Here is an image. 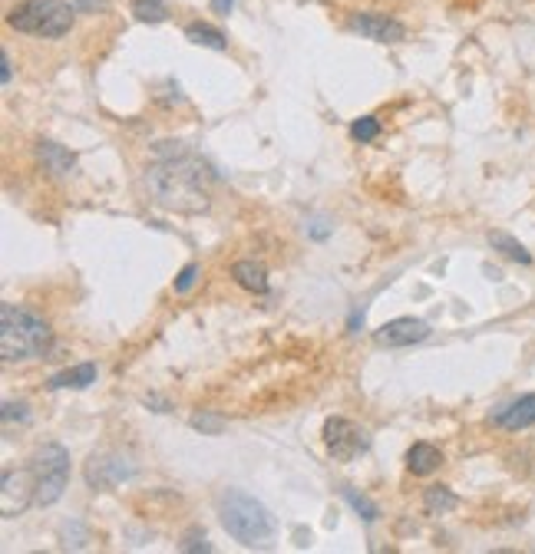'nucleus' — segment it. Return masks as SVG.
Returning <instances> with one entry per match:
<instances>
[{
  "instance_id": "f257e3e1",
  "label": "nucleus",
  "mask_w": 535,
  "mask_h": 554,
  "mask_svg": "<svg viewBox=\"0 0 535 554\" xmlns=\"http://www.w3.org/2000/svg\"><path fill=\"white\" fill-rule=\"evenodd\" d=\"M169 143H159L155 159L145 169V189L159 208L175 215H199L211 205V169L189 149H165Z\"/></svg>"
},
{
  "instance_id": "f3484780",
  "label": "nucleus",
  "mask_w": 535,
  "mask_h": 554,
  "mask_svg": "<svg viewBox=\"0 0 535 554\" xmlns=\"http://www.w3.org/2000/svg\"><path fill=\"white\" fill-rule=\"evenodd\" d=\"M185 37L195 43V47H209V50H229V40L221 30H215L211 23H189L185 27Z\"/></svg>"
},
{
  "instance_id": "423d86ee",
  "label": "nucleus",
  "mask_w": 535,
  "mask_h": 554,
  "mask_svg": "<svg viewBox=\"0 0 535 554\" xmlns=\"http://www.w3.org/2000/svg\"><path fill=\"white\" fill-rule=\"evenodd\" d=\"M324 449L331 452V459L334 462H354L357 456L371 449V436L367 429H361L357 422L344 420V416H331L324 422Z\"/></svg>"
},
{
  "instance_id": "dca6fc26",
  "label": "nucleus",
  "mask_w": 535,
  "mask_h": 554,
  "mask_svg": "<svg viewBox=\"0 0 535 554\" xmlns=\"http://www.w3.org/2000/svg\"><path fill=\"white\" fill-rule=\"evenodd\" d=\"M423 508H427V515H449V512H456L459 508V498L453 488L430 485L423 492Z\"/></svg>"
},
{
  "instance_id": "aec40b11",
  "label": "nucleus",
  "mask_w": 535,
  "mask_h": 554,
  "mask_svg": "<svg viewBox=\"0 0 535 554\" xmlns=\"http://www.w3.org/2000/svg\"><path fill=\"white\" fill-rule=\"evenodd\" d=\"M341 495H344V502H347L351 508H354V512L363 518V522H377V518H380V508L373 505V502H371L367 495H361L357 488H344Z\"/></svg>"
},
{
  "instance_id": "cd10ccee",
  "label": "nucleus",
  "mask_w": 535,
  "mask_h": 554,
  "mask_svg": "<svg viewBox=\"0 0 535 554\" xmlns=\"http://www.w3.org/2000/svg\"><path fill=\"white\" fill-rule=\"evenodd\" d=\"M231 7H235V0H211V10H215L219 17H229Z\"/></svg>"
},
{
  "instance_id": "4468645a",
  "label": "nucleus",
  "mask_w": 535,
  "mask_h": 554,
  "mask_svg": "<svg viewBox=\"0 0 535 554\" xmlns=\"http://www.w3.org/2000/svg\"><path fill=\"white\" fill-rule=\"evenodd\" d=\"M231 277L239 281V287H245L251 294H268V271L258 261H235Z\"/></svg>"
},
{
  "instance_id": "ddd939ff",
  "label": "nucleus",
  "mask_w": 535,
  "mask_h": 554,
  "mask_svg": "<svg viewBox=\"0 0 535 554\" xmlns=\"http://www.w3.org/2000/svg\"><path fill=\"white\" fill-rule=\"evenodd\" d=\"M443 466V452L430 442H413L410 452H407V468L413 476H433L436 468Z\"/></svg>"
},
{
  "instance_id": "393cba45",
  "label": "nucleus",
  "mask_w": 535,
  "mask_h": 554,
  "mask_svg": "<svg viewBox=\"0 0 535 554\" xmlns=\"http://www.w3.org/2000/svg\"><path fill=\"white\" fill-rule=\"evenodd\" d=\"M179 548L182 551H211V545H205V531H202V528H192Z\"/></svg>"
},
{
  "instance_id": "f8f14e48",
  "label": "nucleus",
  "mask_w": 535,
  "mask_h": 554,
  "mask_svg": "<svg viewBox=\"0 0 535 554\" xmlns=\"http://www.w3.org/2000/svg\"><path fill=\"white\" fill-rule=\"evenodd\" d=\"M496 422L509 432L529 429L535 422V392H526V396H519L516 402H509L506 410H499Z\"/></svg>"
},
{
  "instance_id": "20e7f679",
  "label": "nucleus",
  "mask_w": 535,
  "mask_h": 554,
  "mask_svg": "<svg viewBox=\"0 0 535 554\" xmlns=\"http://www.w3.org/2000/svg\"><path fill=\"white\" fill-rule=\"evenodd\" d=\"M77 20L73 0H23L7 14V23L30 37H67Z\"/></svg>"
},
{
  "instance_id": "0eeeda50",
  "label": "nucleus",
  "mask_w": 535,
  "mask_h": 554,
  "mask_svg": "<svg viewBox=\"0 0 535 554\" xmlns=\"http://www.w3.org/2000/svg\"><path fill=\"white\" fill-rule=\"evenodd\" d=\"M0 512L4 518L23 515L30 502H37V476L33 468H20V472H4V482H0Z\"/></svg>"
},
{
  "instance_id": "a211bd4d",
  "label": "nucleus",
  "mask_w": 535,
  "mask_h": 554,
  "mask_svg": "<svg viewBox=\"0 0 535 554\" xmlns=\"http://www.w3.org/2000/svg\"><path fill=\"white\" fill-rule=\"evenodd\" d=\"M489 245H493L499 254H506L509 261H516V264H532V254H529L512 235H506V231H489Z\"/></svg>"
},
{
  "instance_id": "412c9836",
  "label": "nucleus",
  "mask_w": 535,
  "mask_h": 554,
  "mask_svg": "<svg viewBox=\"0 0 535 554\" xmlns=\"http://www.w3.org/2000/svg\"><path fill=\"white\" fill-rule=\"evenodd\" d=\"M351 135H354L357 143H373L380 135V119L377 115H361V119L351 123Z\"/></svg>"
},
{
  "instance_id": "2eb2a0df",
  "label": "nucleus",
  "mask_w": 535,
  "mask_h": 554,
  "mask_svg": "<svg viewBox=\"0 0 535 554\" xmlns=\"http://www.w3.org/2000/svg\"><path fill=\"white\" fill-rule=\"evenodd\" d=\"M89 383H96V366L80 364L57 373V376H50V390H87Z\"/></svg>"
},
{
  "instance_id": "39448f33",
  "label": "nucleus",
  "mask_w": 535,
  "mask_h": 554,
  "mask_svg": "<svg viewBox=\"0 0 535 554\" xmlns=\"http://www.w3.org/2000/svg\"><path fill=\"white\" fill-rule=\"evenodd\" d=\"M30 468L37 476V505H57L70 485V452L47 442L30 456Z\"/></svg>"
},
{
  "instance_id": "9b49d317",
  "label": "nucleus",
  "mask_w": 535,
  "mask_h": 554,
  "mask_svg": "<svg viewBox=\"0 0 535 554\" xmlns=\"http://www.w3.org/2000/svg\"><path fill=\"white\" fill-rule=\"evenodd\" d=\"M37 162L40 169L50 175V179H67L73 169H77V155L70 152L67 145L60 143H50V139H40L37 143Z\"/></svg>"
},
{
  "instance_id": "6ab92c4d",
  "label": "nucleus",
  "mask_w": 535,
  "mask_h": 554,
  "mask_svg": "<svg viewBox=\"0 0 535 554\" xmlns=\"http://www.w3.org/2000/svg\"><path fill=\"white\" fill-rule=\"evenodd\" d=\"M133 14L143 23H163L169 17V4L165 0H133Z\"/></svg>"
},
{
  "instance_id": "bb28decb",
  "label": "nucleus",
  "mask_w": 535,
  "mask_h": 554,
  "mask_svg": "<svg viewBox=\"0 0 535 554\" xmlns=\"http://www.w3.org/2000/svg\"><path fill=\"white\" fill-rule=\"evenodd\" d=\"M0 83H4V87H7L10 79H14V69H10V57H7V50H4V53H0Z\"/></svg>"
},
{
  "instance_id": "4be33fe9",
  "label": "nucleus",
  "mask_w": 535,
  "mask_h": 554,
  "mask_svg": "<svg viewBox=\"0 0 535 554\" xmlns=\"http://www.w3.org/2000/svg\"><path fill=\"white\" fill-rule=\"evenodd\" d=\"M189 422H192V429L205 432V436H219V432L225 429V420L215 416V412H195Z\"/></svg>"
},
{
  "instance_id": "7ed1b4c3",
  "label": "nucleus",
  "mask_w": 535,
  "mask_h": 554,
  "mask_svg": "<svg viewBox=\"0 0 535 554\" xmlns=\"http://www.w3.org/2000/svg\"><path fill=\"white\" fill-rule=\"evenodd\" d=\"M219 508V522L221 528L229 531L239 545L255 548V545H268L271 538L277 535V522L275 515L261 505L258 498L241 492V488H225L215 502Z\"/></svg>"
},
{
  "instance_id": "9d476101",
  "label": "nucleus",
  "mask_w": 535,
  "mask_h": 554,
  "mask_svg": "<svg viewBox=\"0 0 535 554\" xmlns=\"http://www.w3.org/2000/svg\"><path fill=\"white\" fill-rule=\"evenodd\" d=\"M129 476H133V466L123 456H113V452L109 456H93L87 466V482L93 488H113Z\"/></svg>"
},
{
  "instance_id": "f03ea898",
  "label": "nucleus",
  "mask_w": 535,
  "mask_h": 554,
  "mask_svg": "<svg viewBox=\"0 0 535 554\" xmlns=\"http://www.w3.org/2000/svg\"><path fill=\"white\" fill-rule=\"evenodd\" d=\"M53 346V330L27 307L0 304V356L4 364L37 360Z\"/></svg>"
},
{
  "instance_id": "b1692460",
  "label": "nucleus",
  "mask_w": 535,
  "mask_h": 554,
  "mask_svg": "<svg viewBox=\"0 0 535 554\" xmlns=\"http://www.w3.org/2000/svg\"><path fill=\"white\" fill-rule=\"evenodd\" d=\"M195 277H199V264H185L175 277V294H189L192 284H195Z\"/></svg>"
},
{
  "instance_id": "6e6552de",
  "label": "nucleus",
  "mask_w": 535,
  "mask_h": 554,
  "mask_svg": "<svg viewBox=\"0 0 535 554\" xmlns=\"http://www.w3.org/2000/svg\"><path fill=\"white\" fill-rule=\"evenodd\" d=\"M347 27L361 33L363 40H373V43H403L407 40V27H403L400 20L387 17V14H354V17L347 20Z\"/></svg>"
},
{
  "instance_id": "a878e982",
  "label": "nucleus",
  "mask_w": 535,
  "mask_h": 554,
  "mask_svg": "<svg viewBox=\"0 0 535 554\" xmlns=\"http://www.w3.org/2000/svg\"><path fill=\"white\" fill-rule=\"evenodd\" d=\"M73 7H77V14H96V10L109 7V0H73Z\"/></svg>"
},
{
  "instance_id": "1a4fd4ad",
  "label": "nucleus",
  "mask_w": 535,
  "mask_h": 554,
  "mask_svg": "<svg viewBox=\"0 0 535 554\" xmlns=\"http://www.w3.org/2000/svg\"><path fill=\"white\" fill-rule=\"evenodd\" d=\"M430 337V324L427 320H417V317H397V320H387V324L373 334L377 346H413Z\"/></svg>"
},
{
  "instance_id": "5701e85b",
  "label": "nucleus",
  "mask_w": 535,
  "mask_h": 554,
  "mask_svg": "<svg viewBox=\"0 0 535 554\" xmlns=\"http://www.w3.org/2000/svg\"><path fill=\"white\" fill-rule=\"evenodd\" d=\"M0 416H4V426H10V422H14V420L27 422V420H30L27 402H14V400H7V402H4V410H0Z\"/></svg>"
}]
</instances>
